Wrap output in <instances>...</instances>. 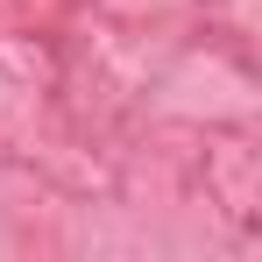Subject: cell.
<instances>
[]
</instances>
